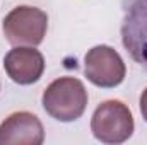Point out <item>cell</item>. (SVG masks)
Instances as JSON below:
<instances>
[{
	"instance_id": "obj_6",
	"label": "cell",
	"mask_w": 147,
	"mask_h": 145,
	"mask_svg": "<svg viewBox=\"0 0 147 145\" xmlns=\"http://www.w3.org/2000/svg\"><path fill=\"white\" fill-rule=\"evenodd\" d=\"M45 128L36 114L17 111L0 123V145H41Z\"/></svg>"
},
{
	"instance_id": "obj_2",
	"label": "cell",
	"mask_w": 147,
	"mask_h": 145,
	"mask_svg": "<svg viewBox=\"0 0 147 145\" xmlns=\"http://www.w3.org/2000/svg\"><path fill=\"white\" fill-rule=\"evenodd\" d=\"M134 128L135 123L132 111L118 99L103 101L91 118V132L101 144H123L132 137Z\"/></svg>"
},
{
	"instance_id": "obj_8",
	"label": "cell",
	"mask_w": 147,
	"mask_h": 145,
	"mask_svg": "<svg viewBox=\"0 0 147 145\" xmlns=\"http://www.w3.org/2000/svg\"><path fill=\"white\" fill-rule=\"evenodd\" d=\"M139 106H140V114L144 118V121L147 123V87L142 91L140 94V101H139Z\"/></svg>"
},
{
	"instance_id": "obj_5",
	"label": "cell",
	"mask_w": 147,
	"mask_h": 145,
	"mask_svg": "<svg viewBox=\"0 0 147 145\" xmlns=\"http://www.w3.org/2000/svg\"><path fill=\"white\" fill-rule=\"evenodd\" d=\"M84 73L96 87L113 89L125 80L127 67L115 48L108 44H98L84 56Z\"/></svg>"
},
{
	"instance_id": "obj_1",
	"label": "cell",
	"mask_w": 147,
	"mask_h": 145,
	"mask_svg": "<svg viewBox=\"0 0 147 145\" xmlns=\"http://www.w3.org/2000/svg\"><path fill=\"white\" fill-rule=\"evenodd\" d=\"M87 101L86 85L75 77H60L53 80L41 96V104L46 114L62 123L79 119L87 108Z\"/></svg>"
},
{
	"instance_id": "obj_4",
	"label": "cell",
	"mask_w": 147,
	"mask_h": 145,
	"mask_svg": "<svg viewBox=\"0 0 147 145\" xmlns=\"http://www.w3.org/2000/svg\"><path fill=\"white\" fill-rule=\"evenodd\" d=\"M121 43L130 58L147 70V0H123Z\"/></svg>"
},
{
	"instance_id": "obj_7",
	"label": "cell",
	"mask_w": 147,
	"mask_h": 145,
	"mask_svg": "<svg viewBox=\"0 0 147 145\" xmlns=\"http://www.w3.org/2000/svg\"><path fill=\"white\" fill-rule=\"evenodd\" d=\"M3 68L19 85L38 82L45 72V58L34 46H16L3 56Z\"/></svg>"
},
{
	"instance_id": "obj_3",
	"label": "cell",
	"mask_w": 147,
	"mask_h": 145,
	"mask_svg": "<svg viewBox=\"0 0 147 145\" xmlns=\"http://www.w3.org/2000/svg\"><path fill=\"white\" fill-rule=\"evenodd\" d=\"M2 31L12 46H38L48 31V15L45 10L19 5L14 7L2 21Z\"/></svg>"
}]
</instances>
